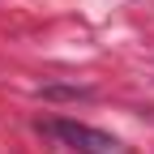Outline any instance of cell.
<instances>
[{
	"instance_id": "1",
	"label": "cell",
	"mask_w": 154,
	"mask_h": 154,
	"mask_svg": "<svg viewBox=\"0 0 154 154\" xmlns=\"http://www.w3.org/2000/svg\"><path fill=\"white\" fill-rule=\"evenodd\" d=\"M43 133H56L60 141H69L73 150L82 154H124V146L111 137V133H99L90 124H77V120H51V124H38Z\"/></svg>"
},
{
	"instance_id": "2",
	"label": "cell",
	"mask_w": 154,
	"mask_h": 154,
	"mask_svg": "<svg viewBox=\"0 0 154 154\" xmlns=\"http://www.w3.org/2000/svg\"><path fill=\"white\" fill-rule=\"evenodd\" d=\"M86 86H43V99H86Z\"/></svg>"
}]
</instances>
